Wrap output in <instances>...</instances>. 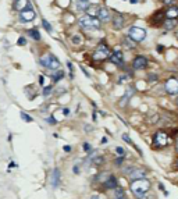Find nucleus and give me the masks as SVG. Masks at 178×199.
<instances>
[{"mask_svg": "<svg viewBox=\"0 0 178 199\" xmlns=\"http://www.w3.org/2000/svg\"><path fill=\"white\" fill-rule=\"evenodd\" d=\"M150 188V181L146 178H139V180H134L131 183V191L136 198H143L145 194Z\"/></svg>", "mask_w": 178, "mask_h": 199, "instance_id": "f257e3e1", "label": "nucleus"}, {"mask_svg": "<svg viewBox=\"0 0 178 199\" xmlns=\"http://www.w3.org/2000/svg\"><path fill=\"white\" fill-rule=\"evenodd\" d=\"M41 64H42L45 68L50 70V71H57V70H60V67H61L58 58L56 57L54 54H52V53L43 54L42 57H41Z\"/></svg>", "mask_w": 178, "mask_h": 199, "instance_id": "f03ea898", "label": "nucleus"}, {"mask_svg": "<svg viewBox=\"0 0 178 199\" xmlns=\"http://www.w3.org/2000/svg\"><path fill=\"white\" fill-rule=\"evenodd\" d=\"M78 22L84 29H99L102 21H100L98 17H92V16H89V14H86V16L81 17Z\"/></svg>", "mask_w": 178, "mask_h": 199, "instance_id": "7ed1b4c3", "label": "nucleus"}, {"mask_svg": "<svg viewBox=\"0 0 178 199\" xmlns=\"http://www.w3.org/2000/svg\"><path fill=\"white\" fill-rule=\"evenodd\" d=\"M111 56V52H110V47L107 46L105 42L99 43L98 46H96V49H95L93 52V58L95 60H106V58H110Z\"/></svg>", "mask_w": 178, "mask_h": 199, "instance_id": "20e7f679", "label": "nucleus"}, {"mask_svg": "<svg viewBox=\"0 0 178 199\" xmlns=\"http://www.w3.org/2000/svg\"><path fill=\"white\" fill-rule=\"evenodd\" d=\"M128 36L135 42H142L146 38V31L141 26H131L130 31H128Z\"/></svg>", "mask_w": 178, "mask_h": 199, "instance_id": "39448f33", "label": "nucleus"}, {"mask_svg": "<svg viewBox=\"0 0 178 199\" xmlns=\"http://www.w3.org/2000/svg\"><path fill=\"white\" fill-rule=\"evenodd\" d=\"M152 142H153V145H155V146L164 148L168 143V136H167L166 132L159 131V132H156V134L153 135V141Z\"/></svg>", "mask_w": 178, "mask_h": 199, "instance_id": "423d86ee", "label": "nucleus"}, {"mask_svg": "<svg viewBox=\"0 0 178 199\" xmlns=\"http://www.w3.org/2000/svg\"><path fill=\"white\" fill-rule=\"evenodd\" d=\"M164 88L167 91V93L170 95H178V79L175 77H171L166 81Z\"/></svg>", "mask_w": 178, "mask_h": 199, "instance_id": "0eeeda50", "label": "nucleus"}, {"mask_svg": "<svg viewBox=\"0 0 178 199\" xmlns=\"http://www.w3.org/2000/svg\"><path fill=\"white\" fill-rule=\"evenodd\" d=\"M146 66H147V58L145 57V56H142V54L136 56V57L134 58V61H132L134 70H145Z\"/></svg>", "mask_w": 178, "mask_h": 199, "instance_id": "6e6552de", "label": "nucleus"}, {"mask_svg": "<svg viewBox=\"0 0 178 199\" xmlns=\"http://www.w3.org/2000/svg\"><path fill=\"white\" fill-rule=\"evenodd\" d=\"M20 16H21V20H22V21L28 22V21H32V20H35V17H36V13H35V10H33L31 6H29L28 9L20 11Z\"/></svg>", "mask_w": 178, "mask_h": 199, "instance_id": "1a4fd4ad", "label": "nucleus"}, {"mask_svg": "<svg viewBox=\"0 0 178 199\" xmlns=\"http://www.w3.org/2000/svg\"><path fill=\"white\" fill-rule=\"evenodd\" d=\"M125 25V18L121 13H115L113 17V28L114 29H121L122 26Z\"/></svg>", "mask_w": 178, "mask_h": 199, "instance_id": "9d476101", "label": "nucleus"}, {"mask_svg": "<svg viewBox=\"0 0 178 199\" xmlns=\"http://www.w3.org/2000/svg\"><path fill=\"white\" fill-rule=\"evenodd\" d=\"M110 61L113 64H115V66H118V67H121V66L124 64V57H122V53H121V50H115V52L111 53Z\"/></svg>", "mask_w": 178, "mask_h": 199, "instance_id": "9b49d317", "label": "nucleus"}, {"mask_svg": "<svg viewBox=\"0 0 178 199\" xmlns=\"http://www.w3.org/2000/svg\"><path fill=\"white\" fill-rule=\"evenodd\" d=\"M146 173L147 171L145 168H132L131 171H128V175L131 180H139V178H145Z\"/></svg>", "mask_w": 178, "mask_h": 199, "instance_id": "f8f14e48", "label": "nucleus"}, {"mask_svg": "<svg viewBox=\"0 0 178 199\" xmlns=\"http://www.w3.org/2000/svg\"><path fill=\"white\" fill-rule=\"evenodd\" d=\"M98 18H99L100 21H110V18H111V13H110V10L107 9V7H100V10H99V14H98Z\"/></svg>", "mask_w": 178, "mask_h": 199, "instance_id": "ddd939ff", "label": "nucleus"}, {"mask_svg": "<svg viewBox=\"0 0 178 199\" xmlns=\"http://www.w3.org/2000/svg\"><path fill=\"white\" fill-rule=\"evenodd\" d=\"M31 6L29 0H14V9L17 11H22Z\"/></svg>", "mask_w": 178, "mask_h": 199, "instance_id": "4468645a", "label": "nucleus"}, {"mask_svg": "<svg viewBox=\"0 0 178 199\" xmlns=\"http://www.w3.org/2000/svg\"><path fill=\"white\" fill-rule=\"evenodd\" d=\"M60 178H61L60 170H58V168H54L52 171V175H50V184H52L53 187H57L58 183H60Z\"/></svg>", "mask_w": 178, "mask_h": 199, "instance_id": "2eb2a0df", "label": "nucleus"}, {"mask_svg": "<svg viewBox=\"0 0 178 199\" xmlns=\"http://www.w3.org/2000/svg\"><path fill=\"white\" fill-rule=\"evenodd\" d=\"M166 17H167V18H171V20H177L178 18V7L177 6L168 7L167 11H166Z\"/></svg>", "mask_w": 178, "mask_h": 199, "instance_id": "dca6fc26", "label": "nucleus"}, {"mask_svg": "<svg viewBox=\"0 0 178 199\" xmlns=\"http://www.w3.org/2000/svg\"><path fill=\"white\" fill-rule=\"evenodd\" d=\"M75 7H77V10H78L79 13H84V11L88 10L89 3L86 0H77V1H75Z\"/></svg>", "mask_w": 178, "mask_h": 199, "instance_id": "f3484780", "label": "nucleus"}, {"mask_svg": "<svg viewBox=\"0 0 178 199\" xmlns=\"http://www.w3.org/2000/svg\"><path fill=\"white\" fill-rule=\"evenodd\" d=\"M177 25V20H171V18H167L166 21L163 22V26H164V29H167V31H171L174 29Z\"/></svg>", "mask_w": 178, "mask_h": 199, "instance_id": "a211bd4d", "label": "nucleus"}, {"mask_svg": "<svg viewBox=\"0 0 178 199\" xmlns=\"http://www.w3.org/2000/svg\"><path fill=\"white\" fill-rule=\"evenodd\" d=\"M28 36L32 38L33 41H41V32L36 28H32V29H28Z\"/></svg>", "mask_w": 178, "mask_h": 199, "instance_id": "6ab92c4d", "label": "nucleus"}, {"mask_svg": "<svg viewBox=\"0 0 178 199\" xmlns=\"http://www.w3.org/2000/svg\"><path fill=\"white\" fill-rule=\"evenodd\" d=\"M63 77H64V71L61 70V68L57 70V71H53V74H52V78H53L54 82H58L60 79H63Z\"/></svg>", "mask_w": 178, "mask_h": 199, "instance_id": "aec40b11", "label": "nucleus"}, {"mask_svg": "<svg viewBox=\"0 0 178 199\" xmlns=\"http://www.w3.org/2000/svg\"><path fill=\"white\" fill-rule=\"evenodd\" d=\"M122 45L125 47H128V49H134V47H135V41H132L131 38L127 35V36L122 39Z\"/></svg>", "mask_w": 178, "mask_h": 199, "instance_id": "412c9836", "label": "nucleus"}, {"mask_svg": "<svg viewBox=\"0 0 178 199\" xmlns=\"http://www.w3.org/2000/svg\"><path fill=\"white\" fill-rule=\"evenodd\" d=\"M99 10H100V7H98V6H90V4H89L88 10H86V13H88L89 16H92V17H98V14H99Z\"/></svg>", "mask_w": 178, "mask_h": 199, "instance_id": "4be33fe9", "label": "nucleus"}, {"mask_svg": "<svg viewBox=\"0 0 178 199\" xmlns=\"http://www.w3.org/2000/svg\"><path fill=\"white\" fill-rule=\"evenodd\" d=\"M106 188H117V178L110 175L109 180L106 181Z\"/></svg>", "mask_w": 178, "mask_h": 199, "instance_id": "5701e85b", "label": "nucleus"}, {"mask_svg": "<svg viewBox=\"0 0 178 199\" xmlns=\"http://www.w3.org/2000/svg\"><path fill=\"white\" fill-rule=\"evenodd\" d=\"M42 26L46 29V32H49V34H50V32H53V26L50 25V24H49V21H46V20H42Z\"/></svg>", "mask_w": 178, "mask_h": 199, "instance_id": "b1692460", "label": "nucleus"}, {"mask_svg": "<svg viewBox=\"0 0 178 199\" xmlns=\"http://www.w3.org/2000/svg\"><path fill=\"white\" fill-rule=\"evenodd\" d=\"M58 1V6L61 7V9H67L68 6L71 4V0H57Z\"/></svg>", "mask_w": 178, "mask_h": 199, "instance_id": "393cba45", "label": "nucleus"}, {"mask_svg": "<svg viewBox=\"0 0 178 199\" xmlns=\"http://www.w3.org/2000/svg\"><path fill=\"white\" fill-rule=\"evenodd\" d=\"M71 42H73L74 45H79V43L82 42V38H81V35H74V36L71 38Z\"/></svg>", "mask_w": 178, "mask_h": 199, "instance_id": "a878e982", "label": "nucleus"}, {"mask_svg": "<svg viewBox=\"0 0 178 199\" xmlns=\"http://www.w3.org/2000/svg\"><path fill=\"white\" fill-rule=\"evenodd\" d=\"M21 118L24 121H26V123H31V121H33V118H32L31 116H28V114H25L24 111H21Z\"/></svg>", "mask_w": 178, "mask_h": 199, "instance_id": "bb28decb", "label": "nucleus"}, {"mask_svg": "<svg viewBox=\"0 0 178 199\" xmlns=\"http://www.w3.org/2000/svg\"><path fill=\"white\" fill-rule=\"evenodd\" d=\"M107 177H110V174H107V173H102V174H99V181H107Z\"/></svg>", "mask_w": 178, "mask_h": 199, "instance_id": "cd10ccee", "label": "nucleus"}, {"mask_svg": "<svg viewBox=\"0 0 178 199\" xmlns=\"http://www.w3.org/2000/svg\"><path fill=\"white\" fill-rule=\"evenodd\" d=\"M115 196H117V199L118 198H124V192H122V189L121 188H115Z\"/></svg>", "mask_w": 178, "mask_h": 199, "instance_id": "c85d7f7f", "label": "nucleus"}, {"mask_svg": "<svg viewBox=\"0 0 178 199\" xmlns=\"http://www.w3.org/2000/svg\"><path fill=\"white\" fill-rule=\"evenodd\" d=\"M50 93H52V86H46V88L43 89V95L45 96H49Z\"/></svg>", "mask_w": 178, "mask_h": 199, "instance_id": "c756f323", "label": "nucleus"}, {"mask_svg": "<svg viewBox=\"0 0 178 199\" xmlns=\"http://www.w3.org/2000/svg\"><path fill=\"white\" fill-rule=\"evenodd\" d=\"M82 148H84L85 152H90V149H92V148H90V143H88V142H85L84 145H82Z\"/></svg>", "mask_w": 178, "mask_h": 199, "instance_id": "7c9ffc66", "label": "nucleus"}, {"mask_svg": "<svg viewBox=\"0 0 178 199\" xmlns=\"http://www.w3.org/2000/svg\"><path fill=\"white\" fill-rule=\"evenodd\" d=\"M47 123H49L50 126H56V120H54V117H53V116L47 117Z\"/></svg>", "mask_w": 178, "mask_h": 199, "instance_id": "2f4dec72", "label": "nucleus"}, {"mask_svg": "<svg viewBox=\"0 0 178 199\" xmlns=\"http://www.w3.org/2000/svg\"><path fill=\"white\" fill-rule=\"evenodd\" d=\"M122 139H124L125 142H128V143H131V145H134V143H132V141H131V138H130V136L127 135V134H124V135H122Z\"/></svg>", "mask_w": 178, "mask_h": 199, "instance_id": "473e14b6", "label": "nucleus"}, {"mask_svg": "<svg viewBox=\"0 0 178 199\" xmlns=\"http://www.w3.org/2000/svg\"><path fill=\"white\" fill-rule=\"evenodd\" d=\"M17 43H18L20 46H24V45H25V43H26V41H25V39H24V38H20V39H18V42H17Z\"/></svg>", "mask_w": 178, "mask_h": 199, "instance_id": "72a5a7b5", "label": "nucleus"}, {"mask_svg": "<svg viewBox=\"0 0 178 199\" xmlns=\"http://www.w3.org/2000/svg\"><path fill=\"white\" fill-rule=\"evenodd\" d=\"M115 152L118 153V155H124V149L122 148H115Z\"/></svg>", "mask_w": 178, "mask_h": 199, "instance_id": "f704fd0d", "label": "nucleus"}, {"mask_svg": "<svg viewBox=\"0 0 178 199\" xmlns=\"http://www.w3.org/2000/svg\"><path fill=\"white\" fill-rule=\"evenodd\" d=\"M157 52L159 53L164 52V46H163V45H157Z\"/></svg>", "mask_w": 178, "mask_h": 199, "instance_id": "c9c22d12", "label": "nucleus"}, {"mask_svg": "<svg viewBox=\"0 0 178 199\" xmlns=\"http://www.w3.org/2000/svg\"><path fill=\"white\" fill-rule=\"evenodd\" d=\"M67 67H68V70H70V71L73 73V68H74V66H73V64H71V61H67Z\"/></svg>", "mask_w": 178, "mask_h": 199, "instance_id": "e433bc0d", "label": "nucleus"}, {"mask_svg": "<svg viewBox=\"0 0 178 199\" xmlns=\"http://www.w3.org/2000/svg\"><path fill=\"white\" fill-rule=\"evenodd\" d=\"M43 81H45V79H43V75H39V84L43 85Z\"/></svg>", "mask_w": 178, "mask_h": 199, "instance_id": "4c0bfd02", "label": "nucleus"}, {"mask_svg": "<svg viewBox=\"0 0 178 199\" xmlns=\"http://www.w3.org/2000/svg\"><path fill=\"white\" fill-rule=\"evenodd\" d=\"M64 150H66V152H70V150H71V146L66 145V146H64Z\"/></svg>", "mask_w": 178, "mask_h": 199, "instance_id": "58836bf2", "label": "nucleus"}, {"mask_svg": "<svg viewBox=\"0 0 178 199\" xmlns=\"http://www.w3.org/2000/svg\"><path fill=\"white\" fill-rule=\"evenodd\" d=\"M63 113H64V116H68V114H70V110H68V109H64Z\"/></svg>", "mask_w": 178, "mask_h": 199, "instance_id": "ea45409f", "label": "nucleus"}, {"mask_svg": "<svg viewBox=\"0 0 178 199\" xmlns=\"http://www.w3.org/2000/svg\"><path fill=\"white\" fill-rule=\"evenodd\" d=\"M82 73H84L85 75H88V77H89V73H88V71H86V70H85L84 67H82Z\"/></svg>", "mask_w": 178, "mask_h": 199, "instance_id": "a19ab883", "label": "nucleus"}, {"mask_svg": "<svg viewBox=\"0 0 178 199\" xmlns=\"http://www.w3.org/2000/svg\"><path fill=\"white\" fill-rule=\"evenodd\" d=\"M130 3H131V4H136V3H138V0H130Z\"/></svg>", "mask_w": 178, "mask_h": 199, "instance_id": "79ce46f5", "label": "nucleus"}, {"mask_svg": "<svg viewBox=\"0 0 178 199\" xmlns=\"http://www.w3.org/2000/svg\"><path fill=\"white\" fill-rule=\"evenodd\" d=\"M121 162H122V157H120V159H118V160H115V163H117V164H120Z\"/></svg>", "mask_w": 178, "mask_h": 199, "instance_id": "37998d69", "label": "nucleus"}, {"mask_svg": "<svg viewBox=\"0 0 178 199\" xmlns=\"http://www.w3.org/2000/svg\"><path fill=\"white\" fill-rule=\"evenodd\" d=\"M107 142V138H102V143H106Z\"/></svg>", "mask_w": 178, "mask_h": 199, "instance_id": "c03bdc74", "label": "nucleus"}, {"mask_svg": "<svg viewBox=\"0 0 178 199\" xmlns=\"http://www.w3.org/2000/svg\"><path fill=\"white\" fill-rule=\"evenodd\" d=\"M164 3L166 4H171V0H164Z\"/></svg>", "mask_w": 178, "mask_h": 199, "instance_id": "a18cd8bd", "label": "nucleus"}, {"mask_svg": "<svg viewBox=\"0 0 178 199\" xmlns=\"http://www.w3.org/2000/svg\"><path fill=\"white\" fill-rule=\"evenodd\" d=\"M175 149H177V152H178V138H177V141H175Z\"/></svg>", "mask_w": 178, "mask_h": 199, "instance_id": "49530a36", "label": "nucleus"}, {"mask_svg": "<svg viewBox=\"0 0 178 199\" xmlns=\"http://www.w3.org/2000/svg\"><path fill=\"white\" fill-rule=\"evenodd\" d=\"M90 199H100V198H99V196H98V195H93V196H92V198H90Z\"/></svg>", "mask_w": 178, "mask_h": 199, "instance_id": "de8ad7c7", "label": "nucleus"}, {"mask_svg": "<svg viewBox=\"0 0 178 199\" xmlns=\"http://www.w3.org/2000/svg\"><path fill=\"white\" fill-rule=\"evenodd\" d=\"M177 167H178V162H177Z\"/></svg>", "mask_w": 178, "mask_h": 199, "instance_id": "09e8293b", "label": "nucleus"}, {"mask_svg": "<svg viewBox=\"0 0 178 199\" xmlns=\"http://www.w3.org/2000/svg\"><path fill=\"white\" fill-rule=\"evenodd\" d=\"M118 199H124V198H118Z\"/></svg>", "mask_w": 178, "mask_h": 199, "instance_id": "8fccbe9b", "label": "nucleus"}, {"mask_svg": "<svg viewBox=\"0 0 178 199\" xmlns=\"http://www.w3.org/2000/svg\"><path fill=\"white\" fill-rule=\"evenodd\" d=\"M177 39H178V34H177Z\"/></svg>", "mask_w": 178, "mask_h": 199, "instance_id": "3c124183", "label": "nucleus"}, {"mask_svg": "<svg viewBox=\"0 0 178 199\" xmlns=\"http://www.w3.org/2000/svg\"><path fill=\"white\" fill-rule=\"evenodd\" d=\"M86 1H88V0H86Z\"/></svg>", "mask_w": 178, "mask_h": 199, "instance_id": "603ef678", "label": "nucleus"}]
</instances>
